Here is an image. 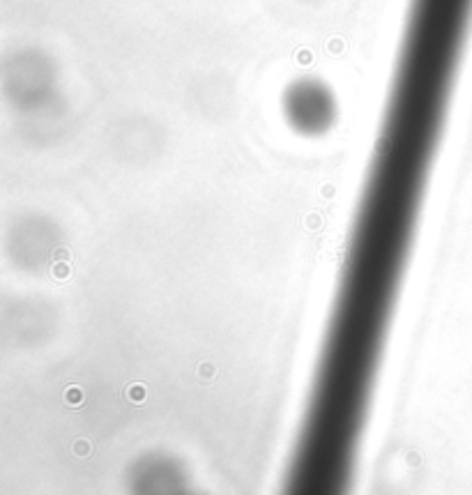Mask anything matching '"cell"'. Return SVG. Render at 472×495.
<instances>
[{
    "mask_svg": "<svg viewBox=\"0 0 472 495\" xmlns=\"http://www.w3.org/2000/svg\"><path fill=\"white\" fill-rule=\"evenodd\" d=\"M406 258V251L350 242L316 387L288 475L350 489Z\"/></svg>",
    "mask_w": 472,
    "mask_h": 495,
    "instance_id": "6da1fadb",
    "label": "cell"
}]
</instances>
